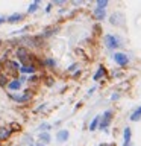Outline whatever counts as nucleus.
I'll list each match as a JSON object with an SVG mask.
<instances>
[{"label": "nucleus", "instance_id": "1", "mask_svg": "<svg viewBox=\"0 0 141 146\" xmlns=\"http://www.w3.org/2000/svg\"><path fill=\"white\" fill-rule=\"evenodd\" d=\"M15 55L17 58L20 59V66H30V64H34V59H32V53L30 50L24 47V46H18L15 49Z\"/></svg>", "mask_w": 141, "mask_h": 146}, {"label": "nucleus", "instance_id": "2", "mask_svg": "<svg viewBox=\"0 0 141 146\" xmlns=\"http://www.w3.org/2000/svg\"><path fill=\"white\" fill-rule=\"evenodd\" d=\"M105 46L109 49V50H115V49H120L123 43H121V40H120V36H117V35H111V34H108V35H105Z\"/></svg>", "mask_w": 141, "mask_h": 146}, {"label": "nucleus", "instance_id": "3", "mask_svg": "<svg viewBox=\"0 0 141 146\" xmlns=\"http://www.w3.org/2000/svg\"><path fill=\"white\" fill-rule=\"evenodd\" d=\"M111 120H112V111L111 110H106L103 113V116H100V123H99V128L103 131H108L109 129V125H111Z\"/></svg>", "mask_w": 141, "mask_h": 146}, {"label": "nucleus", "instance_id": "4", "mask_svg": "<svg viewBox=\"0 0 141 146\" xmlns=\"http://www.w3.org/2000/svg\"><path fill=\"white\" fill-rule=\"evenodd\" d=\"M9 98H11L14 102L24 104V102H27V100H30L32 94H30V91H24V93H11V94H9Z\"/></svg>", "mask_w": 141, "mask_h": 146}, {"label": "nucleus", "instance_id": "5", "mask_svg": "<svg viewBox=\"0 0 141 146\" xmlns=\"http://www.w3.org/2000/svg\"><path fill=\"white\" fill-rule=\"evenodd\" d=\"M112 58H114V61H115L117 66H120V67H125L129 64V58H127V55L123 53V52H115L112 55Z\"/></svg>", "mask_w": 141, "mask_h": 146}, {"label": "nucleus", "instance_id": "6", "mask_svg": "<svg viewBox=\"0 0 141 146\" xmlns=\"http://www.w3.org/2000/svg\"><path fill=\"white\" fill-rule=\"evenodd\" d=\"M18 73H21L23 76H26V75H35L36 73V67H35V64H30V66H20V70H18Z\"/></svg>", "mask_w": 141, "mask_h": 146}, {"label": "nucleus", "instance_id": "7", "mask_svg": "<svg viewBox=\"0 0 141 146\" xmlns=\"http://www.w3.org/2000/svg\"><path fill=\"white\" fill-rule=\"evenodd\" d=\"M21 82H20V79H18V78H15V79H11L8 82V85H6V88L9 90V91H20L21 90Z\"/></svg>", "mask_w": 141, "mask_h": 146}, {"label": "nucleus", "instance_id": "8", "mask_svg": "<svg viewBox=\"0 0 141 146\" xmlns=\"http://www.w3.org/2000/svg\"><path fill=\"white\" fill-rule=\"evenodd\" d=\"M68 131L67 129H59L56 132V141H59V143H65V141L68 140Z\"/></svg>", "mask_w": 141, "mask_h": 146}, {"label": "nucleus", "instance_id": "9", "mask_svg": "<svg viewBox=\"0 0 141 146\" xmlns=\"http://www.w3.org/2000/svg\"><path fill=\"white\" fill-rule=\"evenodd\" d=\"M38 141H40V143H43V145H49L50 141H52V137H50L49 132H40Z\"/></svg>", "mask_w": 141, "mask_h": 146}, {"label": "nucleus", "instance_id": "10", "mask_svg": "<svg viewBox=\"0 0 141 146\" xmlns=\"http://www.w3.org/2000/svg\"><path fill=\"white\" fill-rule=\"evenodd\" d=\"M105 75H106V68H105L103 66H100V67L97 68V72L94 73L93 79H94V81H100V79H102V78H103Z\"/></svg>", "mask_w": 141, "mask_h": 146}, {"label": "nucleus", "instance_id": "11", "mask_svg": "<svg viewBox=\"0 0 141 146\" xmlns=\"http://www.w3.org/2000/svg\"><path fill=\"white\" fill-rule=\"evenodd\" d=\"M123 14H120V12H115V14H112V17H111V23L112 25H121L123 23Z\"/></svg>", "mask_w": 141, "mask_h": 146}, {"label": "nucleus", "instance_id": "12", "mask_svg": "<svg viewBox=\"0 0 141 146\" xmlns=\"http://www.w3.org/2000/svg\"><path fill=\"white\" fill-rule=\"evenodd\" d=\"M94 18H97V20H105V18H106V9L96 8L94 9Z\"/></svg>", "mask_w": 141, "mask_h": 146}, {"label": "nucleus", "instance_id": "13", "mask_svg": "<svg viewBox=\"0 0 141 146\" xmlns=\"http://www.w3.org/2000/svg\"><path fill=\"white\" fill-rule=\"evenodd\" d=\"M11 129L9 128H6V126H0V140H6V139H9V135H11Z\"/></svg>", "mask_w": 141, "mask_h": 146}, {"label": "nucleus", "instance_id": "14", "mask_svg": "<svg viewBox=\"0 0 141 146\" xmlns=\"http://www.w3.org/2000/svg\"><path fill=\"white\" fill-rule=\"evenodd\" d=\"M23 18H24V15H23V14H12V15L6 17V21H8V23H17V21L23 20Z\"/></svg>", "mask_w": 141, "mask_h": 146}, {"label": "nucleus", "instance_id": "15", "mask_svg": "<svg viewBox=\"0 0 141 146\" xmlns=\"http://www.w3.org/2000/svg\"><path fill=\"white\" fill-rule=\"evenodd\" d=\"M123 137H125V143H130V139H132V129L129 126H126L123 129Z\"/></svg>", "mask_w": 141, "mask_h": 146}, {"label": "nucleus", "instance_id": "16", "mask_svg": "<svg viewBox=\"0 0 141 146\" xmlns=\"http://www.w3.org/2000/svg\"><path fill=\"white\" fill-rule=\"evenodd\" d=\"M99 123H100V116H96L90 123V131H96L99 128Z\"/></svg>", "mask_w": 141, "mask_h": 146}, {"label": "nucleus", "instance_id": "17", "mask_svg": "<svg viewBox=\"0 0 141 146\" xmlns=\"http://www.w3.org/2000/svg\"><path fill=\"white\" fill-rule=\"evenodd\" d=\"M140 119H141V107H138L134 113L130 114V120L132 122H136V120H140Z\"/></svg>", "mask_w": 141, "mask_h": 146}, {"label": "nucleus", "instance_id": "18", "mask_svg": "<svg viewBox=\"0 0 141 146\" xmlns=\"http://www.w3.org/2000/svg\"><path fill=\"white\" fill-rule=\"evenodd\" d=\"M38 8H40V0H35L32 5H29V8H27V12L29 14H34L38 11Z\"/></svg>", "mask_w": 141, "mask_h": 146}, {"label": "nucleus", "instance_id": "19", "mask_svg": "<svg viewBox=\"0 0 141 146\" xmlns=\"http://www.w3.org/2000/svg\"><path fill=\"white\" fill-rule=\"evenodd\" d=\"M23 143H26L29 146H35V140H34V137H32V135H24V137H23Z\"/></svg>", "mask_w": 141, "mask_h": 146}, {"label": "nucleus", "instance_id": "20", "mask_svg": "<svg viewBox=\"0 0 141 146\" xmlns=\"http://www.w3.org/2000/svg\"><path fill=\"white\" fill-rule=\"evenodd\" d=\"M8 82H9V81H8V76L5 75L3 72H0V87H6Z\"/></svg>", "mask_w": 141, "mask_h": 146}, {"label": "nucleus", "instance_id": "21", "mask_svg": "<svg viewBox=\"0 0 141 146\" xmlns=\"http://www.w3.org/2000/svg\"><path fill=\"white\" fill-rule=\"evenodd\" d=\"M108 0H97V3H96V8H99V9H106L108 6Z\"/></svg>", "mask_w": 141, "mask_h": 146}, {"label": "nucleus", "instance_id": "22", "mask_svg": "<svg viewBox=\"0 0 141 146\" xmlns=\"http://www.w3.org/2000/svg\"><path fill=\"white\" fill-rule=\"evenodd\" d=\"M50 128H52V125H49V123H41V125L38 126V129H40L41 132H49Z\"/></svg>", "mask_w": 141, "mask_h": 146}, {"label": "nucleus", "instance_id": "23", "mask_svg": "<svg viewBox=\"0 0 141 146\" xmlns=\"http://www.w3.org/2000/svg\"><path fill=\"white\" fill-rule=\"evenodd\" d=\"M45 66H47V67H56V61H55V59L53 58H47V59H45Z\"/></svg>", "mask_w": 141, "mask_h": 146}, {"label": "nucleus", "instance_id": "24", "mask_svg": "<svg viewBox=\"0 0 141 146\" xmlns=\"http://www.w3.org/2000/svg\"><path fill=\"white\" fill-rule=\"evenodd\" d=\"M27 81H29V84H35V82L38 81V76H36V75H32V76H29V79H27Z\"/></svg>", "mask_w": 141, "mask_h": 146}, {"label": "nucleus", "instance_id": "25", "mask_svg": "<svg viewBox=\"0 0 141 146\" xmlns=\"http://www.w3.org/2000/svg\"><path fill=\"white\" fill-rule=\"evenodd\" d=\"M45 107H47V104H43V105H40V107H38V108H36V110H35V113H40V111H41V110H44Z\"/></svg>", "mask_w": 141, "mask_h": 146}, {"label": "nucleus", "instance_id": "26", "mask_svg": "<svg viewBox=\"0 0 141 146\" xmlns=\"http://www.w3.org/2000/svg\"><path fill=\"white\" fill-rule=\"evenodd\" d=\"M118 98H120V94H118V93H112L111 94V100H117Z\"/></svg>", "mask_w": 141, "mask_h": 146}, {"label": "nucleus", "instance_id": "27", "mask_svg": "<svg viewBox=\"0 0 141 146\" xmlns=\"http://www.w3.org/2000/svg\"><path fill=\"white\" fill-rule=\"evenodd\" d=\"M76 67H77V62H74V64H71V66L68 67V72H73V70H74Z\"/></svg>", "mask_w": 141, "mask_h": 146}, {"label": "nucleus", "instance_id": "28", "mask_svg": "<svg viewBox=\"0 0 141 146\" xmlns=\"http://www.w3.org/2000/svg\"><path fill=\"white\" fill-rule=\"evenodd\" d=\"M55 3H56V5H64V3H65V0H55L53 5H55Z\"/></svg>", "mask_w": 141, "mask_h": 146}, {"label": "nucleus", "instance_id": "29", "mask_svg": "<svg viewBox=\"0 0 141 146\" xmlns=\"http://www.w3.org/2000/svg\"><path fill=\"white\" fill-rule=\"evenodd\" d=\"M5 21H6V15H0V25L5 23Z\"/></svg>", "mask_w": 141, "mask_h": 146}, {"label": "nucleus", "instance_id": "30", "mask_svg": "<svg viewBox=\"0 0 141 146\" xmlns=\"http://www.w3.org/2000/svg\"><path fill=\"white\" fill-rule=\"evenodd\" d=\"M50 9H52V5H49V6L45 8V12H50Z\"/></svg>", "mask_w": 141, "mask_h": 146}, {"label": "nucleus", "instance_id": "31", "mask_svg": "<svg viewBox=\"0 0 141 146\" xmlns=\"http://www.w3.org/2000/svg\"><path fill=\"white\" fill-rule=\"evenodd\" d=\"M94 91H96V88H91V90H88V94H93Z\"/></svg>", "mask_w": 141, "mask_h": 146}, {"label": "nucleus", "instance_id": "32", "mask_svg": "<svg viewBox=\"0 0 141 146\" xmlns=\"http://www.w3.org/2000/svg\"><path fill=\"white\" fill-rule=\"evenodd\" d=\"M35 146H45V145H43V143H40V141H35Z\"/></svg>", "mask_w": 141, "mask_h": 146}, {"label": "nucleus", "instance_id": "33", "mask_svg": "<svg viewBox=\"0 0 141 146\" xmlns=\"http://www.w3.org/2000/svg\"><path fill=\"white\" fill-rule=\"evenodd\" d=\"M123 146H132V143H125V145H123Z\"/></svg>", "mask_w": 141, "mask_h": 146}, {"label": "nucleus", "instance_id": "34", "mask_svg": "<svg viewBox=\"0 0 141 146\" xmlns=\"http://www.w3.org/2000/svg\"><path fill=\"white\" fill-rule=\"evenodd\" d=\"M0 46H2V41H0Z\"/></svg>", "mask_w": 141, "mask_h": 146}]
</instances>
